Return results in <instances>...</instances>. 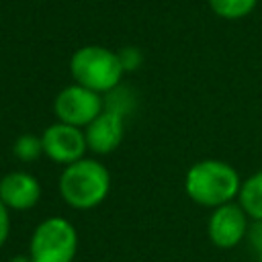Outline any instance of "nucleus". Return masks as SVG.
Listing matches in <instances>:
<instances>
[{
    "instance_id": "obj_15",
    "label": "nucleus",
    "mask_w": 262,
    "mask_h": 262,
    "mask_svg": "<svg viewBox=\"0 0 262 262\" xmlns=\"http://www.w3.org/2000/svg\"><path fill=\"white\" fill-rule=\"evenodd\" d=\"M119 57H121V63H123V70H125V72H127V70H135V68L141 63V55H139V51L133 49V47L123 49V51L119 53Z\"/></svg>"
},
{
    "instance_id": "obj_11",
    "label": "nucleus",
    "mask_w": 262,
    "mask_h": 262,
    "mask_svg": "<svg viewBox=\"0 0 262 262\" xmlns=\"http://www.w3.org/2000/svg\"><path fill=\"white\" fill-rule=\"evenodd\" d=\"M258 0H209L211 10L227 20H235V18H244L248 16L254 8H256Z\"/></svg>"
},
{
    "instance_id": "obj_14",
    "label": "nucleus",
    "mask_w": 262,
    "mask_h": 262,
    "mask_svg": "<svg viewBox=\"0 0 262 262\" xmlns=\"http://www.w3.org/2000/svg\"><path fill=\"white\" fill-rule=\"evenodd\" d=\"M248 239L258 256V262H262V221H254V225L248 227Z\"/></svg>"
},
{
    "instance_id": "obj_18",
    "label": "nucleus",
    "mask_w": 262,
    "mask_h": 262,
    "mask_svg": "<svg viewBox=\"0 0 262 262\" xmlns=\"http://www.w3.org/2000/svg\"><path fill=\"white\" fill-rule=\"evenodd\" d=\"M0 182H2V176H0Z\"/></svg>"
},
{
    "instance_id": "obj_13",
    "label": "nucleus",
    "mask_w": 262,
    "mask_h": 262,
    "mask_svg": "<svg viewBox=\"0 0 262 262\" xmlns=\"http://www.w3.org/2000/svg\"><path fill=\"white\" fill-rule=\"evenodd\" d=\"M12 151H14L16 160H20V162H35L43 154V141L37 135L25 133V135L16 137V141L12 145Z\"/></svg>"
},
{
    "instance_id": "obj_6",
    "label": "nucleus",
    "mask_w": 262,
    "mask_h": 262,
    "mask_svg": "<svg viewBox=\"0 0 262 262\" xmlns=\"http://www.w3.org/2000/svg\"><path fill=\"white\" fill-rule=\"evenodd\" d=\"M41 141H43V154L51 162L63 164V166L82 160L84 151L88 149L84 131L80 127H74V125H68V123H59V121L49 125L43 131Z\"/></svg>"
},
{
    "instance_id": "obj_4",
    "label": "nucleus",
    "mask_w": 262,
    "mask_h": 262,
    "mask_svg": "<svg viewBox=\"0 0 262 262\" xmlns=\"http://www.w3.org/2000/svg\"><path fill=\"white\" fill-rule=\"evenodd\" d=\"M78 252V231L63 217L43 219L31 235L29 256L33 262H74Z\"/></svg>"
},
{
    "instance_id": "obj_10",
    "label": "nucleus",
    "mask_w": 262,
    "mask_h": 262,
    "mask_svg": "<svg viewBox=\"0 0 262 262\" xmlns=\"http://www.w3.org/2000/svg\"><path fill=\"white\" fill-rule=\"evenodd\" d=\"M237 203L252 221H262V170L242 180Z\"/></svg>"
},
{
    "instance_id": "obj_16",
    "label": "nucleus",
    "mask_w": 262,
    "mask_h": 262,
    "mask_svg": "<svg viewBox=\"0 0 262 262\" xmlns=\"http://www.w3.org/2000/svg\"><path fill=\"white\" fill-rule=\"evenodd\" d=\"M8 211L10 209L0 201V250L6 244L8 233H10V215H8Z\"/></svg>"
},
{
    "instance_id": "obj_7",
    "label": "nucleus",
    "mask_w": 262,
    "mask_h": 262,
    "mask_svg": "<svg viewBox=\"0 0 262 262\" xmlns=\"http://www.w3.org/2000/svg\"><path fill=\"white\" fill-rule=\"evenodd\" d=\"M209 239L221 250L235 248L248 235V215L239 203H227L213 209L207 223Z\"/></svg>"
},
{
    "instance_id": "obj_5",
    "label": "nucleus",
    "mask_w": 262,
    "mask_h": 262,
    "mask_svg": "<svg viewBox=\"0 0 262 262\" xmlns=\"http://www.w3.org/2000/svg\"><path fill=\"white\" fill-rule=\"evenodd\" d=\"M104 108V98L80 84L66 86L57 92L53 100V113L59 123H68L74 127H86L90 125Z\"/></svg>"
},
{
    "instance_id": "obj_1",
    "label": "nucleus",
    "mask_w": 262,
    "mask_h": 262,
    "mask_svg": "<svg viewBox=\"0 0 262 262\" xmlns=\"http://www.w3.org/2000/svg\"><path fill=\"white\" fill-rule=\"evenodd\" d=\"M239 188L242 178L237 170L231 164L215 158L194 162L184 178V190L188 199L211 209L233 203V199L239 194Z\"/></svg>"
},
{
    "instance_id": "obj_2",
    "label": "nucleus",
    "mask_w": 262,
    "mask_h": 262,
    "mask_svg": "<svg viewBox=\"0 0 262 262\" xmlns=\"http://www.w3.org/2000/svg\"><path fill=\"white\" fill-rule=\"evenodd\" d=\"M111 190V172L98 160L82 158L68 164L59 176V194L72 209H94Z\"/></svg>"
},
{
    "instance_id": "obj_17",
    "label": "nucleus",
    "mask_w": 262,
    "mask_h": 262,
    "mask_svg": "<svg viewBox=\"0 0 262 262\" xmlns=\"http://www.w3.org/2000/svg\"><path fill=\"white\" fill-rule=\"evenodd\" d=\"M8 262H33V260H31L29 254H27V256H25V254H16V256H12Z\"/></svg>"
},
{
    "instance_id": "obj_3",
    "label": "nucleus",
    "mask_w": 262,
    "mask_h": 262,
    "mask_svg": "<svg viewBox=\"0 0 262 262\" xmlns=\"http://www.w3.org/2000/svg\"><path fill=\"white\" fill-rule=\"evenodd\" d=\"M70 72L76 84L86 86L98 94H106L117 88L125 74L119 53L100 45L80 47L70 59Z\"/></svg>"
},
{
    "instance_id": "obj_9",
    "label": "nucleus",
    "mask_w": 262,
    "mask_h": 262,
    "mask_svg": "<svg viewBox=\"0 0 262 262\" xmlns=\"http://www.w3.org/2000/svg\"><path fill=\"white\" fill-rule=\"evenodd\" d=\"M123 133H125V117L106 108H102V113L90 125L84 127L86 145L94 154L115 151L123 141Z\"/></svg>"
},
{
    "instance_id": "obj_8",
    "label": "nucleus",
    "mask_w": 262,
    "mask_h": 262,
    "mask_svg": "<svg viewBox=\"0 0 262 262\" xmlns=\"http://www.w3.org/2000/svg\"><path fill=\"white\" fill-rule=\"evenodd\" d=\"M0 201L12 211L33 209L41 201V184L29 172H8L2 176L0 182Z\"/></svg>"
},
{
    "instance_id": "obj_12",
    "label": "nucleus",
    "mask_w": 262,
    "mask_h": 262,
    "mask_svg": "<svg viewBox=\"0 0 262 262\" xmlns=\"http://www.w3.org/2000/svg\"><path fill=\"white\" fill-rule=\"evenodd\" d=\"M104 108L106 111H113V113H117L121 117H127L135 108V94L129 88H125V86L119 84L117 88H113L111 92H106V96H104Z\"/></svg>"
}]
</instances>
